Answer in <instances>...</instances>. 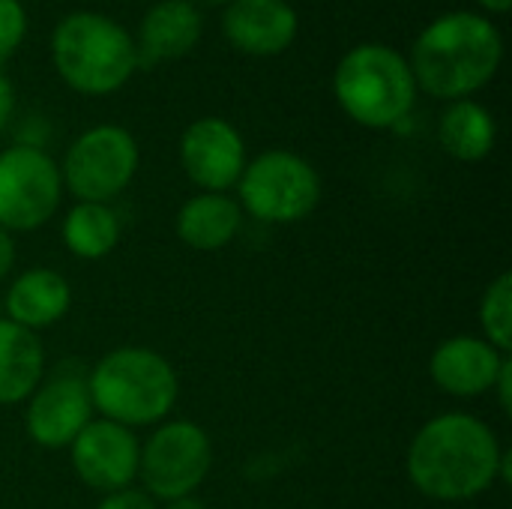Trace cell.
Segmentation results:
<instances>
[{
  "mask_svg": "<svg viewBox=\"0 0 512 509\" xmlns=\"http://www.w3.org/2000/svg\"><path fill=\"white\" fill-rule=\"evenodd\" d=\"M504 450L495 432L471 414L429 420L408 450V477L426 498L471 501L501 477Z\"/></svg>",
  "mask_w": 512,
  "mask_h": 509,
  "instance_id": "6da1fadb",
  "label": "cell"
},
{
  "mask_svg": "<svg viewBox=\"0 0 512 509\" xmlns=\"http://www.w3.org/2000/svg\"><path fill=\"white\" fill-rule=\"evenodd\" d=\"M504 57L498 27L474 12H447L435 18L414 42V81L438 99H468L486 87Z\"/></svg>",
  "mask_w": 512,
  "mask_h": 509,
  "instance_id": "7a4b0ae2",
  "label": "cell"
},
{
  "mask_svg": "<svg viewBox=\"0 0 512 509\" xmlns=\"http://www.w3.org/2000/svg\"><path fill=\"white\" fill-rule=\"evenodd\" d=\"M90 402L117 426H150L171 414L177 402V375L171 363L150 348H117L105 354L87 381Z\"/></svg>",
  "mask_w": 512,
  "mask_h": 509,
  "instance_id": "3957f363",
  "label": "cell"
},
{
  "mask_svg": "<svg viewBox=\"0 0 512 509\" xmlns=\"http://www.w3.org/2000/svg\"><path fill=\"white\" fill-rule=\"evenodd\" d=\"M51 60L60 78L84 96L120 90L138 69L135 39L99 12L66 15L51 33Z\"/></svg>",
  "mask_w": 512,
  "mask_h": 509,
  "instance_id": "277c9868",
  "label": "cell"
},
{
  "mask_svg": "<svg viewBox=\"0 0 512 509\" xmlns=\"http://www.w3.org/2000/svg\"><path fill=\"white\" fill-rule=\"evenodd\" d=\"M333 93L342 111L360 126L390 129L411 114L417 81L399 51L387 45H357L339 60Z\"/></svg>",
  "mask_w": 512,
  "mask_h": 509,
  "instance_id": "5b68a950",
  "label": "cell"
},
{
  "mask_svg": "<svg viewBox=\"0 0 512 509\" xmlns=\"http://www.w3.org/2000/svg\"><path fill=\"white\" fill-rule=\"evenodd\" d=\"M237 186L243 207L255 219L276 225L306 219L321 201L318 171L303 156L288 150H267L252 159L243 168Z\"/></svg>",
  "mask_w": 512,
  "mask_h": 509,
  "instance_id": "8992f818",
  "label": "cell"
},
{
  "mask_svg": "<svg viewBox=\"0 0 512 509\" xmlns=\"http://www.w3.org/2000/svg\"><path fill=\"white\" fill-rule=\"evenodd\" d=\"M138 171V144L135 138L114 123L87 129L66 150L60 180L78 201L105 204L120 195Z\"/></svg>",
  "mask_w": 512,
  "mask_h": 509,
  "instance_id": "52a82bcc",
  "label": "cell"
},
{
  "mask_svg": "<svg viewBox=\"0 0 512 509\" xmlns=\"http://www.w3.org/2000/svg\"><path fill=\"white\" fill-rule=\"evenodd\" d=\"M213 465V447L201 426L174 420L159 426L138 456V477L159 501L189 498Z\"/></svg>",
  "mask_w": 512,
  "mask_h": 509,
  "instance_id": "ba28073f",
  "label": "cell"
},
{
  "mask_svg": "<svg viewBox=\"0 0 512 509\" xmlns=\"http://www.w3.org/2000/svg\"><path fill=\"white\" fill-rule=\"evenodd\" d=\"M63 180L54 159L36 144H15L0 153V228H42L60 207Z\"/></svg>",
  "mask_w": 512,
  "mask_h": 509,
  "instance_id": "9c48e42d",
  "label": "cell"
},
{
  "mask_svg": "<svg viewBox=\"0 0 512 509\" xmlns=\"http://www.w3.org/2000/svg\"><path fill=\"white\" fill-rule=\"evenodd\" d=\"M69 450L72 468L81 477V483L105 495L129 489V483L138 477L141 447L126 426H117L111 420H90L81 429V435L69 444Z\"/></svg>",
  "mask_w": 512,
  "mask_h": 509,
  "instance_id": "30bf717a",
  "label": "cell"
},
{
  "mask_svg": "<svg viewBox=\"0 0 512 509\" xmlns=\"http://www.w3.org/2000/svg\"><path fill=\"white\" fill-rule=\"evenodd\" d=\"M180 162L195 186L204 192H225L246 168V147L228 120L201 117L180 138Z\"/></svg>",
  "mask_w": 512,
  "mask_h": 509,
  "instance_id": "8fae6325",
  "label": "cell"
},
{
  "mask_svg": "<svg viewBox=\"0 0 512 509\" xmlns=\"http://www.w3.org/2000/svg\"><path fill=\"white\" fill-rule=\"evenodd\" d=\"M90 417H93V402H90L87 381L63 372L33 390L24 414V426L39 447L60 450L81 435Z\"/></svg>",
  "mask_w": 512,
  "mask_h": 509,
  "instance_id": "7c38bea8",
  "label": "cell"
},
{
  "mask_svg": "<svg viewBox=\"0 0 512 509\" xmlns=\"http://www.w3.org/2000/svg\"><path fill=\"white\" fill-rule=\"evenodd\" d=\"M297 12L285 0H231L222 15L225 39L255 57L285 51L297 39Z\"/></svg>",
  "mask_w": 512,
  "mask_h": 509,
  "instance_id": "4fadbf2b",
  "label": "cell"
},
{
  "mask_svg": "<svg viewBox=\"0 0 512 509\" xmlns=\"http://www.w3.org/2000/svg\"><path fill=\"white\" fill-rule=\"evenodd\" d=\"M507 354L477 336H453L435 348L429 360L432 381L459 399L483 396L495 387V378L504 366Z\"/></svg>",
  "mask_w": 512,
  "mask_h": 509,
  "instance_id": "5bb4252c",
  "label": "cell"
},
{
  "mask_svg": "<svg viewBox=\"0 0 512 509\" xmlns=\"http://www.w3.org/2000/svg\"><path fill=\"white\" fill-rule=\"evenodd\" d=\"M201 39V12L192 0H159L147 9L135 42L138 66L183 57Z\"/></svg>",
  "mask_w": 512,
  "mask_h": 509,
  "instance_id": "9a60e30c",
  "label": "cell"
},
{
  "mask_svg": "<svg viewBox=\"0 0 512 509\" xmlns=\"http://www.w3.org/2000/svg\"><path fill=\"white\" fill-rule=\"evenodd\" d=\"M72 306V291L69 282L45 267L21 273L9 291H6V321L24 327V330H39L57 324Z\"/></svg>",
  "mask_w": 512,
  "mask_h": 509,
  "instance_id": "2e32d148",
  "label": "cell"
},
{
  "mask_svg": "<svg viewBox=\"0 0 512 509\" xmlns=\"http://www.w3.org/2000/svg\"><path fill=\"white\" fill-rule=\"evenodd\" d=\"M243 225L240 204L222 192H201L189 198L177 213V234L189 249L216 252L225 249Z\"/></svg>",
  "mask_w": 512,
  "mask_h": 509,
  "instance_id": "e0dca14e",
  "label": "cell"
},
{
  "mask_svg": "<svg viewBox=\"0 0 512 509\" xmlns=\"http://www.w3.org/2000/svg\"><path fill=\"white\" fill-rule=\"evenodd\" d=\"M45 351L33 330L0 318V405H18L42 381Z\"/></svg>",
  "mask_w": 512,
  "mask_h": 509,
  "instance_id": "ac0fdd59",
  "label": "cell"
},
{
  "mask_svg": "<svg viewBox=\"0 0 512 509\" xmlns=\"http://www.w3.org/2000/svg\"><path fill=\"white\" fill-rule=\"evenodd\" d=\"M498 123L489 108L474 99H456L441 117V144L462 162H480L492 153Z\"/></svg>",
  "mask_w": 512,
  "mask_h": 509,
  "instance_id": "d6986e66",
  "label": "cell"
},
{
  "mask_svg": "<svg viewBox=\"0 0 512 509\" xmlns=\"http://www.w3.org/2000/svg\"><path fill=\"white\" fill-rule=\"evenodd\" d=\"M63 243L75 258H105L120 243V219L108 204L78 201L63 222Z\"/></svg>",
  "mask_w": 512,
  "mask_h": 509,
  "instance_id": "ffe728a7",
  "label": "cell"
},
{
  "mask_svg": "<svg viewBox=\"0 0 512 509\" xmlns=\"http://www.w3.org/2000/svg\"><path fill=\"white\" fill-rule=\"evenodd\" d=\"M480 324L486 333V342L498 351L512 348V276L501 273L483 294L480 303Z\"/></svg>",
  "mask_w": 512,
  "mask_h": 509,
  "instance_id": "44dd1931",
  "label": "cell"
},
{
  "mask_svg": "<svg viewBox=\"0 0 512 509\" xmlns=\"http://www.w3.org/2000/svg\"><path fill=\"white\" fill-rule=\"evenodd\" d=\"M27 33V15L18 0H0V63L9 60Z\"/></svg>",
  "mask_w": 512,
  "mask_h": 509,
  "instance_id": "7402d4cb",
  "label": "cell"
},
{
  "mask_svg": "<svg viewBox=\"0 0 512 509\" xmlns=\"http://www.w3.org/2000/svg\"><path fill=\"white\" fill-rule=\"evenodd\" d=\"M96 509H156V504H153V498L147 492L117 489V492H108Z\"/></svg>",
  "mask_w": 512,
  "mask_h": 509,
  "instance_id": "603a6c76",
  "label": "cell"
},
{
  "mask_svg": "<svg viewBox=\"0 0 512 509\" xmlns=\"http://www.w3.org/2000/svg\"><path fill=\"white\" fill-rule=\"evenodd\" d=\"M492 390H498L501 408H504V414H510L512 411V360L510 357L504 360V366H501V372H498V378H495V387H492Z\"/></svg>",
  "mask_w": 512,
  "mask_h": 509,
  "instance_id": "cb8c5ba5",
  "label": "cell"
},
{
  "mask_svg": "<svg viewBox=\"0 0 512 509\" xmlns=\"http://www.w3.org/2000/svg\"><path fill=\"white\" fill-rule=\"evenodd\" d=\"M12 111H15V90H12L9 78H6V75H0V129L9 123Z\"/></svg>",
  "mask_w": 512,
  "mask_h": 509,
  "instance_id": "d4e9b609",
  "label": "cell"
},
{
  "mask_svg": "<svg viewBox=\"0 0 512 509\" xmlns=\"http://www.w3.org/2000/svg\"><path fill=\"white\" fill-rule=\"evenodd\" d=\"M12 264H15V243H12L9 231L0 228V279L12 270Z\"/></svg>",
  "mask_w": 512,
  "mask_h": 509,
  "instance_id": "484cf974",
  "label": "cell"
},
{
  "mask_svg": "<svg viewBox=\"0 0 512 509\" xmlns=\"http://www.w3.org/2000/svg\"><path fill=\"white\" fill-rule=\"evenodd\" d=\"M486 12H495V15H504L512 6V0H477Z\"/></svg>",
  "mask_w": 512,
  "mask_h": 509,
  "instance_id": "4316f807",
  "label": "cell"
},
{
  "mask_svg": "<svg viewBox=\"0 0 512 509\" xmlns=\"http://www.w3.org/2000/svg\"><path fill=\"white\" fill-rule=\"evenodd\" d=\"M165 509H207L201 501H195L192 495L189 498H177V501H168V507Z\"/></svg>",
  "mask_w": 512,
  "mask_h": 509,
  "instance_id": "83f0119b",
  "label": "cell"
},
{
  "mask_svg": "<svg viewBox=\"0 0 512 509\" xmlns=\"http://www.w3.org/2000/svg\"><path fill=\"white\" fill-rule=\"evenodd\" d=\"M201 3H210V6H219V3H225V0H201Z\"/></svg>",
  "mask_w": 512,
  "mask_h": 509,
  "instance_id": "f1b7e54d",
  "label": "cell"
}]
</instances>
